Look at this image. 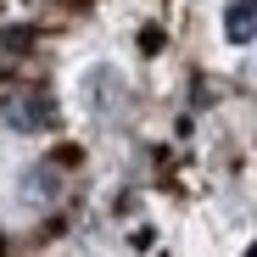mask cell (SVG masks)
Listing matches in <instances>:
<instances>
[{
  "label": "cell",
  "mask_w": 257,
  "mask_h": 257,
  "mask_svg": "<svg viewBox=\"0 0 257 257\" xmlns=\"http://www.w3.org/2000/svg\"><path fill=\"white\" fill-rule=\"evenodd\" d=\"M23 196H28V201H34V196H39V201H51V196H56V174H51V168H28Z\"/></svg>",
  "instance_id": "cell-3"
},
{
  "label": "cell",
  "mask_w": 257,
  "mask_h": 257,
  "mask_svg": "<svg viewBox=\"0 0 257 257\" xmlns=\"http://www.w3.org/2000/svg\"><path fill=\"white\" fill-rule=\"evenodd\" d=\"M224 34L235 39V45L257 39V0H240V6H229V17H224Z\"/></svg>",
  "instance_id": "cell-2"
},
{
  "label": "cell",
  "mask_w": 257,
  "mask_h": 257,
  "mask_svg": "<svg viewBox=\"0 0 257 257\" xmlns=\"http://www.w3.org/2000/svg\"><path fill=\"white\" fill-rule=\"evenodd\" d=\"M0 117H6L12 128H51L56 106L45 95H34V90H12V95H0Z\"/></svg>",
  "instance_id": "cell-1"
},
{
  "label": "cell",
  "mask_w": 257,
  "mask_h": 257,
  "mask_svg": "<svg viewBox=\"0 0 257 257\" xmlns=\"http://www.w3.org/2000/svg\"><path fill=\"white\" fill-rule=\"evenodd\" d=\"M28 45H34V34H28V28H0V62H17Z\"/></svg>",
  "instance_id": "cell-4"
}]
</instances>
